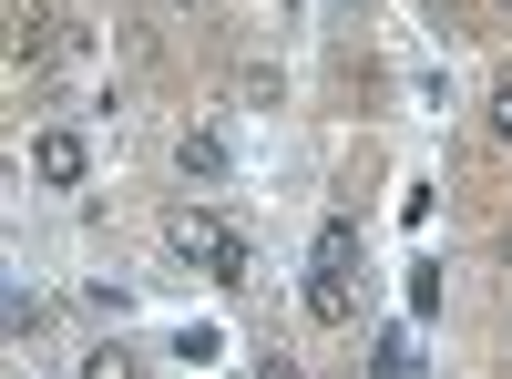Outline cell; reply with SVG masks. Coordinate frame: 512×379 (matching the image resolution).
<instances>
[{"label": "cell", "mask_w": 512, "mask_h": 379, "mask_svg": "<svg viewBox=\"0 0 512 379\" xmlns=\"http://www.w3.org/2000/svg\"><path fill=\"white\" fill-rule=\"evenodd\" d=\"M502 257H512V236H502Z\"/></svg>", "instance_id": "15"}, {"label": "cell", "mask_w": 512, "mask_h": 379, "mask_svg": "<svg viewBox=\"0 0 512 379\" xmlns=\"http://www.w3.org/2000/svg\"><path fill=\"white\" fill-rule=\"evenodd\" d=\"M175 164H185V185H226L236 175V144L216 134V123H195V134L175 144Z\"/></svg>", "instance_id": "3"}, {"label": "cell", "mask_w": 512, "mask_h": 379, "mask_svg": "<svg viewBox=\"0 0 512 379\" xmlns=\"http://www.w3.org/2000/svg\"><path fill=\"white\" fill-rule=\"evenodd\" d=\"M52 52H62V21H52V11H21V21H11V62L31 72V62H52Z\"/></svg>", "instance_id": "4"}, {"label": "cell", "mask_w": 512, "mask_h": 379, "mask_svg": "<svg viewBox=\"0 0 512 379\" xmlns=\"http://www.w3.org/2000/svg\"><path fill=\"white\" fill-rule=\"evenodd\" d=\"M164 246H175L185 267L226 277V287H246V277H256V246H246V226H236V216H216V205H175V216H164Z\"/></svg>", "instance_id": "1"}, {"label": "cell", "mask_w": 512, "mask_h": 379, "mask_svg": "<svg viewBox=\"0 0 512 379\" xmlns=\"http://www.w3.org/2000/svg\"><path fill=\"white\" fill-rule=\"evenodd\" d=\"M31 175L41 185H82V175H93V144H82L72 123H41V134H31Z\"/></svg>", "instance_id": "2"}, {"label": "cell", "mask_w": 512, "mask_h": 379, "mask_svg": "<svg viewBox=\"0 0 512 379\" xmlns=\"http://www.w3.org/2000/svg\"><path fill=\"white\" fill-rule=\"evenodd\" d=\"M431 308H441V267L420 257V267H410V318H431Z\"/></svg>", "instance_id": "12"}, {"label": "cell", "mask_w": 512, "mask_h": 379, "mask_svg": "<svg viewBox=\"0 0 512 379\" xmlns=\"http://www.w3.org/2000/svg\"><path fill=\"white\" fill-rule=\"evenodd\" d=\"M492 144H512V82H492Z\"/></svg>", "instance_id": "13"}, {"label": "cell", "mask_w": 512, "mask_h": 379, "mask_svg": "<svg viewBox=\"0 0 512 379\" xmlns=\"http://www.w3.org/2000/svg\"><path fill=\"white\" fill-rule=\"evenodd\" d=\"M256 379H297V369H287V359H267V369H256Z\"/></svg>", "instance_id": "14"}, {"label": "cell", "mask_w": 512, "mask_h": 379, "mask_svg": "<svg viewBox=\"0 0 512 379\" xmlns=\"http://www.w3.org/2000/svg\"><path fill=\"white\" fill-rule=\"evenodd\" d=\"M175 359H185V369H205V359H226V328H205V318H185V328H175Z\"/></svg>", "instance_id": "8"}, {"label": "cell", "mask_w": 512, "mask_h": 379, "mask_svg": "<svg viewBox=\"0 0 512 379\" xmlns=\"http://www.w3.org/2000/svg\"><path fill=\"white\" fill-rule=\"evenodd\" d=\"M349 267H359V226H349V216H328V226H318V267H308V277H349Z\"/></svg>", "instance_id": "5"}, {"label": "cell", "mask_w": 512, "mask_h": 379, "mask_svg": "<svg viewBox=\"0 0 512 379\" xmlns=\"http://www.w3.org/2000/svg\"><path fill=\"white\" fill-rule=\"evenodd\" d=\"M82 298H93L103 318H123V308H134V277H93V287H82Z\"/></svg>", "instance_id": "11"}, {"label": "cell", "mask_w": 512, "mask_h": 379, "mask_svg": "<svg viewBox=\"0 0 512 379\" xmlns=\"http://www.w3.org/2000/svg\"><path fill=\"white\" fill-rule=\"evenodd\" d=\"M308 318H318V328H349V318H359L349 277H308Z\"/></svg>", "instance_id": "6"}, {"label": "cell", "mask_w": 512, "mask_h": 379, "mask_svg": "<svg viewBox=\"0 0 512 379\" xmlns=\"http://www.w3.org/2000/svg\"><path fill=\"white\" fill-rule=\"evenodd\" d=\"M369 379H420V349H410V328H379V349H369Z\"/></svg>", "instance_id": "7"}, {"label": "cell", "mask_w": 512, "mask_h": 379, "mask_svg": "<svg viewBox=\"0 0 512 379\" xmlns=\"http://www.w3.org/2000/svg\"><path fill=\"white\" fill-rule=\"evenodd\" d=\"M31 328H41V287H31V277H11V339H31Z\"/></svg>", "instance_id": "10"}, {"label": "cell", "mask_w": 512, "mask_h": 379, "mask_svg": "<svg viewBox=\"0 0 512 379\" xmlns=\"http://www.w3.org/2000/svg\"><path fill=\"white\" fill-rule=\"evenodd\" d=\"M72 379H134V349H123V339H93Z\"/></svg>", "instance_id": "9"}]
</instances>
